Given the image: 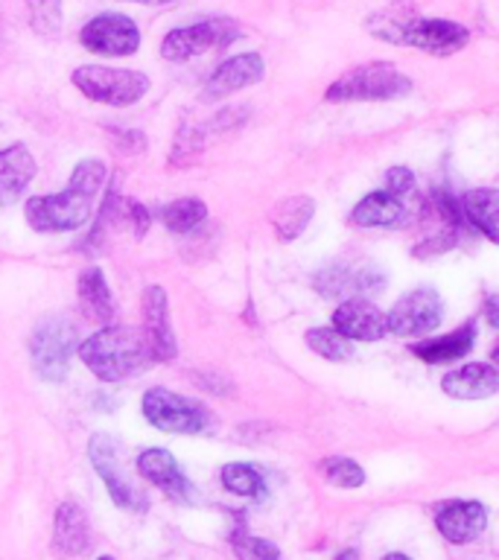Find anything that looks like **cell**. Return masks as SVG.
Segmentation results:
<instances>
[{"mask_svg": "<svg viewBox=\"0 0 499 560\" xmlns=\"http://www.w3.org/2000/svg\"><path fill=\"white\" fill-rule=\"evenodd\" d=\"M318 292L327 298H359L371 295L376 289H383V275L371 269H359V266H333L315 278Z\"/></svg>", "mask_w": 499, "mask_h": 560, "instance_id": "obj_19", "label": "cell"}, {"mask_svg": "<svg viewBox=\"0 0 499 560\" xmlns=\"http://www.w3.org/2000/svg\"><path fill=\"white\" fill-rule=\"evenodd\" d=\"M79 341L73 324L65 318H50L35 327L30 341V357H33L35 374L47 383H61L68 376L70 357L77 353Z\"/></svg>", "mask_w": 499, "mask_h": 560, "instance_id": "obj_7", "label": "cell"}, {"mask_svg": "<svg viewBox=\"0 0 499 560\" xmlns=\"http://www.w3.org/2000/svg\"><path fill=\"white\" fill-rule=\"evenodd\" d=\"M444 318V301L436 289H411L409 295H403L394 310L385 315V330L411 339V336H427L441 324Z\"/></svg>", "mask_w": 499, "mask_h": 560, "instance_id": "obj_8", "label": "cell"}, {"mask_svg": "<svg viewBox=\"0 0 499 560\" xmlns=\"http://www.w3.org/2000/svg\"><path fill=\"white\" fill-rule=\"evenodd\" d=\"M35 178V158L24 143L0 149V208L15 205Z\"/></svg>", "mask_w": 499, "mask_h": 560, "instance_id": "obj_18", "label": "cell"}, {"mask_svg": "<svg viewBox=\"0 0 499 560\" xmlns=\"http://www.w3.org/2000/svg\"><path fill=\"white\" fill-rule=\"evenodd\" d=\"M488 322L497 324V298H490L488 301Z\"/></svg>", "mask_w": 499, "mask_h": 560, "instance_id": "obj_35", "label": "cell"}, {"mask_svg": "<svg viewBox=\"0 0 499 560\" xmlns=\"http://www.w3.org/2000/svg\"><path fill=\"white\" fill-rule=\"evenodd\" d=\"M315 213V201L310 196H292V199H283L275 208V219H271V225H275V234L283 240V243H292L298 236L304 234L306 225H310V219Z\"/></svg>", "mask_w": 499, "mask_h": 560, "instance_id": "obj_24", "label": "cell"}, {"mask_svg": "<svg viewBox=\"0 0 499 560\" xmlns=\"http://www.w3.org/2000/svg\"><path fill=\"white\" fill-rule=\"evenodd\" d=\"M497 210H499V192L494 190V187L471 190L462 199V217L467 219L473 228H479L490 243H497Z\"/></svg>", "mask_w": 499, "mask_h": 560, "instance_id": "obj_25", "label": "cell"}, {"mask_svg": "<svg viewBox=\"0 0 499 560\" xmlns=\"http://www.w3.org/2000/svg\"><path fill=\"white\" fill-rule=\"evenodd\" d=\"M333 330L341 332L348 341H380L385 336V313L365 298H350L336 306Z\"/></svg>", "mask_w": 499, "mask_h": 560, "instance_id": "obj_16", "label": "cell"}, {"mask_svg": "<svg viewBox=\"0 0 499 560\" xmlns=\"http://www.w3.org/2000/svg\"><path fill=\"white\" fill-rule=\"evenodd\" d=\"M96 560H114V558H112V555H103V558H96Z\"/></svg>", "mask_w": 499, "mask_h": 560, "instance_id": "obj_38", "label": "cell"}, {"mask_svg": "<svg viewBox=\"0 0 499 560\" xmlns=\"http://www.w3.org/2000/svg\"><path fill=\"white\" fill-rule=\"evenodd\" d=\"M471 42V30L446 18H409L397 44H409L429 56H453Z\"/></svg>", "mask_w": 499, "mask_h": 560, "instance_id": "obj_10", "label": "cell"}, {"mask_svg": "<svg viewBox=\"0 0 499 560\" xmlns=\"http://www.w3.org/2000/svg\"><path fill=\"white\" fill-rule=\"evenodd\" d=\"M138 472L149 485L164 490L166 497L175 499V502H196V488L182 472L173 453H166V450H143L138 455Z\"/></svg>", "mask_w": 499, "mask_h": 560, "instance_id": "obj_14", "label": "cell"}, {"mask_svg": "<svg viewBox=\"0 0 499 560\" xmlns=\"http://www.w3.org/2000/svg\"><path fill=\"white\" fill-rule=\"evenodd\" d=\"M126 208H129V217L135 219V231H138V236H143V231H147L149 225V213L140 208L138 201H126Z\"/></svg>", "mask_w": 499, "mask_h": 560, "instance_id": "obj_33", "label": "cell"}, {"mask_svg": "<svg viewBox=\"0 0 499 560\" xmlns=\"http://www.w3.org/2000/svg\"><path fill=\"white\" fill-rule=\"evenodd\" d=\"M79 42H82L85 50L96 52V56L120 59V56L138 52L140 30L131 18L120 15V12H103V15H94L82 26Z\"/></svg>", "mask_w": 499, "mask_h": 560, "instance_id": "obj_9", "label": "cell"}, {"mask_svg": "<svg viewBox=\"0 0 499 560\" xmlns=\"http://www.w3.org/2000/svg\"><path fill=\"white\" fill-rule=\"evenodd\" d=\"M266 77V61H263L260 52H240V56H231L228 61H222L210 79L205 82V100H222V96H231L243 88L257 85L260 79Z\"/></svg>", "mask_w": 499, "mask_h": 560, "instance_id": "obj_13", "label": "cell"}, {"mask_svg": "<svg viewBox=\"0 0 499 560\" xmlns=\"http://www.w3.org/2000/svg\"><path fill=\"white\" fill-rule=\"evenodd\" d=\"M383 560H411L409 555H401V551H392V555H385Z\"/></svg>", "mask_w": 499, "mask_h": 560, "instance_id": "obj_37", "label": "cell"}, {"mask_svg": "<svg viewBox=\"0 0 499 560\" xmlns=\"http://www.w3.org/2000/svg\"><path fill=\"white\" fill-rule=\"evenodd\" d=\"M91 462H94L100 479L108 488V497L114 499V505L123 511H147L149 499L143 497V490H138L126 476L120 472V462H117V446L108 435H94L91 438Z\"/></svg>", "mask_w": 499, "mask_h": 560, "instance_id": "obj_11", "label": "cell"}, {"mask_svg": "<svg viewBox=\"0 0 499 560\" xmlns=\"http://www.w3.org/2000/svg\"><path fill=\"white\" fill-rule=\"evenodd\" d=\"M411 94V79L397 70L392 61H368L345 70L324 100L327 103H392Z\"/></svg>", "mask_w": 499, "mask_h": 560, "instance_id": "obj_3", "label": "cell"}, {"mask_svg": "<svg viewBox=\"0 0 499 560\" xmlns=\"http://www.w3.org/2000/svg\"><path fill=\"white\" fill-rule=\"evenodd\" d=\"M385 184H388V190L392 196L403 199V196H411L415 192V173L406 170V166H392L388 173H385Z\"/></svg>", "mask_w": 499, "mask_h": 560, "instance_id": "obj_32", "label": "cell"}, {"mask_svg": "<svg viewBox=\"0 0 499 560\" xmlns=\"http://www.w3.org/2000/svg\"><path fill=\"white\" fill-rule=\"evenodd\" d=\"M236 38H243V26L234 18H205L199 24L170 30L161 42V56L166 61H187L217 47H228Z\"/></svg>", "mask_w": 499, "mask_h": 560, "instance_id": "obj_5", "label": "cell"}, {"mask_svg": "<svg viewBox=\"0 0 499 560\" xmlns=\"http://www.w3.org/2000/svg\"><path fill=\"white\" fill-rule=\"evenodd\" d=\"M306 345L318 353V357L330 359V362H348L353 357V341H348L341 332L333 327H313L306 332Z\"/></svg>", "mask_w": 499, "mask_h": 560, "instance_id": "obj_28", "label": "cell"}, {"mask_svg": "<svg viewBox=\"0 0 499 560\" xmlns=\"http://www.w3.org/2000/svg\"><path fill=\"white\" fill-rule=\"evenodd\" d=\"M161 219H164L166 231L190 234V231H196L208 219V205L201 199H178L161 210Z\"/></svg>", "mask_w": 499, "mask_h": 560, "instance_id": "obj_26", "label": "cell"}, {"mask_svg": "<svg viewBox=\"0 0 499 560\" xmlns=\"http://www.w3.org/2000/svg\"><path fill=\"white\" fill-rule=\"evenodd\" d=\"M91 542H94V534H91L85 511L77 502H61L56 508V516H53V551H56V558H82L91 549Z\"/></svg>", "mask_w": 499, "mask_h": 560, "instance_id": "obj_15", "label": "cell"}, {"mask_svg": "<svg viewBox=\"0 0 499 560\" xmlns=\"http://www.w3.org/2000/svg\"><path fill=\"white\" fill-rule=\"evenodd\" d=\"M70 82L79 88V94L103 105L114 108H126V105L140 103L149 94L147 73L140 70H123V68H105V65H85V68L73 70Z\"/></svg>", "mask_w": 499, "mask_h": 560, "instance_id": "obj_4", "label": "cell"}, {"mask_svg": "<svg viewBox=\"0 0 499 560\" xmlns=\"http://www.w3.org/2000/svg\"><path fill=\"white\" fill-rule=\"evenodd\" d=\"M476 345V324L467 322L462 324L459 330L446 332V336H438V339L418 341L411 353L429 365H446V362H455V359L467 357Z\"/></svg>", "mask_w": 499, "mask_h": 560, "instance_id": "obj_21", "label": "cell"}, {"mask_svg": "<svg viewBox=\"0 0 499 560\" xmlns=\"http://www.w3.org/2000/svg\"><path fill=\"white\" fill-rule=\"evenodd\" d=\"M231 546H234L236 560H280V551L275 542L254 537V534L243 532V528H236L231 534Z\"/></svg>", "mask_w": 499, "mask_h": 560, "instance_id": "obj_30", "label": "cell"}, {"mask_svg": "<svg viewBox=\"0 0 499 560\" xmlns=\"http://www.w3.org/2000/svg\"><path fill=\"white\" fill-rule=\"evenodd\" d=\"M143 418L161 432H175V435H199L210 427V415L201 402L184 397V394L166 392V388H149L143 394Z\"/></svg>", "mask_w": 499, "mask_h": 560, "instance_id": "obj_6", "label": "cell"}, {"mask_svg": "<svg viewBox=\"0 0 499 560\" xmlns=\"http://www.w3.org/2000/svg\"><path fill=\"white\" fill-rule=\"evenodd\" d=\"M436 525L444 540L453 546H467L479 540L488 528V508L476 499H453L436 508Z\"/></svg>", "mask_w": 499, "mask_h": 560, "instance_id": "obj_12", "label": "cell"}, {"mask_svg": "<svg viewBox=\"0 0 499 560\" xmlns=\"http://www.w3.org/2000/svg\"><path fill=\"white\" fill-rule=\"evenodd\" d=\"M77 353L91 368V374L103 383H120V380L138 376L155 362L147 332L138 327H123V324H108L94 336H88Z\"/></svg>", "mask_w": 499, "mask_h": 560, "instance_id": "obj_2", "label": "cell"}, {"mask_svg": "<svg viewBox=\"0 0 499 560\" xmlns=\"http://www.w3.org/2000/svg\"><path fill=\"white\" fill-rule=\"evenodd\" d=\"M441 388H444V394L455 397V400H485V397L497 394L499 374L494 365L473 362V365H462L450 371L441 380Z\"/></svg>", "mask_w": 499, "mask_h": 560, "instance_id": "obj_20", "label": "cell"}, {"mask_svg": "<svg viewBox=\"0 0 499 560\" xmlns=\"http://www.w3.org/2000/svg\"><path fill=\"white\" fill-rule=\"evenodd\" d=\"M30 3V21L42 35H53L61 30L59 0H26Z\"/></svg>", "mask_w": 499, "mask_h": 560, "instance_id": "obj_31", "label": "cell"}, {"mask_svg": "<svg viewBox=\"0 0 499 560\" xmlns=\"http://www.w3.org/2000/svg\"><path fill=\"white\" fill-rule=\"evenodd\" d=\"M77 292H79V301L85 306V313L100 324H108L114 318V298H112V289L105 283V275L100 266H91L79 275V283H77Z\"/></svg>", "mask_w": 499, "mask_h": 560, "instance_id": "obj_23", "label": "cell"}, {"mask_svg": "<svg viewBox=\"0 0 499 560\" xmlns=\"http://www.w3.org/2000/svg\"><path fill=\"white\" fill-rule=\"evenodd\" d=\"M143 332L152 345L155 362H166L178 353L173 327H170V304H166V292L161 287H149L143 292Z\"/></svg>", "mask_w": 499, "mask_h": 560, "instance_id": "obj_17", "label": "cell"}, {"mask_svg": "<svg viewBox=\"0 0 499 560\" xmlns=\"http://www.w3.org/2000/svg\"><path fill=\"white\" fill-rule=\"evenodd\" d=\"M129 3H143V7H175L182 0H129Z\"/></svg>", "mask_w": 499, "mask_h": 560, "instance_id": "obj_34", "label": "cell"}, {"mask_svg": "<svg viewBox=\"0 0 499 560\" xmlns=\"http://www.w3.org/2000/svg\"><path fill=\"white\" fill-rule=\"evenodd\" d=\"M353 225L359 228H394V225H403L406 222V205H403L397 196L385 190H376V192H368L365 199L359 201L353 213Z\"/></svg>", "mask_w": 499, "mask_h": 560, "instance_id": "obj_22", "label": "cell"}, {"mask_svg": "<svg viewBox=\"0 0 499 560\" xmlns=\"http://www.w3.org/2000/svg\"><path fill=\"white\" fill-rule=\"evenodd\" d=\"M103 161H82L70 175L68 187L56 196H35L26 201V222L38 234L79 231L91 219V205L105 184Z\"/></svg>", "mask_w": 499, "mask_h": 560, "instance_id": "obj_1", "label": "cell"}, {"mask_svg": "<svg viewBox=\"0 0 499 560\" xmlns=\"http://www.w3.org/2000/svg\"><path fill=\"white\" fill-rule=\"evenodd\" d=\"M318 467H322L324 479L330 481V485H336V488L353 490V488H362V485H365V470H362L357 462L341 458V455H336V458H324Z\"/></svg>", "mask_w": 499, "mask_h": 560, "instance_id": "obj_29", "label": "cell"}, {"mask_svg": "<svg viewBox=\"0 0 499 560\" xmlns=\"http://www.w3.org/2000/svg\"><path fill=\"white\" fill-rule=\"evenodd\" d=\"M222 485H225L228 493H234V497H266V481H263L260 470H254L252 464H225V467H222Z\"/></svg>", "mask_w": 499, "mask_h": 560, "instance_id": "obj_27", "label": "cell"}, {"mask_svg": "<svg viewBox=\"0 0 499 560\" xmlns=\"http://www.w3.org/2000/svg\"><path fill=\"white\" fill-rule=\"evenodd\" d=\"M357 558H359L357 549H345L341 555H336V560H357Z\"/></svg>", "mask_w": 499, "mask_h": 560, "instance_id": "obj_36", "label": "cell"}]
</instances>
